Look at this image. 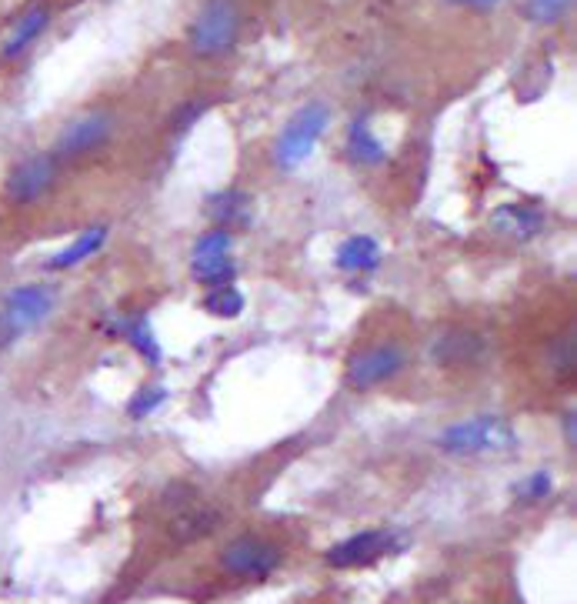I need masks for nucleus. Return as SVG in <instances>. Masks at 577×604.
I'll list each match as a JSON object with an SVG mask.
<instances>
[{"label":"nucleus","mask_w":577,"mask_h":604,"mask_svg":"<svg viewBox=\"0 0 577 604\" xmlns=\"http://www.w3.org/2000/svg\"><path fill=\"white\" fill-rule=\"evenodd\" d=\"M167 401V391L164 388H157V384H147V388H141L131 398V404H127V414H131L134 421H141V418H147V414H154L161 404Z\"/></svg>","instance_id":"nucleus-23"},{"label":"nucleus","mask_w":577,"mask_h":604,"mask_svg":"<svg viewBox=\"0 0 577 604\" xmlns=\"http://www.w3.org/2000/svg\"><path fill=\"white\" fill-rule=\"evenodd\" d=\"M574 0H524V17L537 27H551L564 21Z\"/></svg>","instance_id":"nucleus-22"},{"label":"nucleus","mask_w":577,"mask_h":604,"mask_svg":"<svg viewBox=\"0 0 577 604\" xmlns=\"http://www.w3.org/2000/svg\"><path fill=\"white\" fill-rule=\"evenodd\" d=\"M214 524H217V514L211 508H184L177 511V518L171 521V534L181 541H194L211 531Z\"/></svg>","instance_id":"nucleus-19"},{"label":"nucleus","mask_w":577,"mask_h":604,"mask_svg":"<svg viewBox=\"0 0 577 604\" xmlns=\"http://www.w3.org/2000/svg\"><path fill=\"white\" fill-rule=\"evenodd\" d=\"M207 111V104L204 101H194V104H184L181 111H177V117H174V127L177 131H187V127H191L197 117H201Z\"/></svg>","instance_id":"nucleus-25"},{"label":"nucleus","mask_w":577,"mask_h":604,"mask_svg":"<svg viewBox=\"0 0 577 604\" xmlns=\"http://www.w3.org/2000/svg\"><path fill=\"white\" fill-rule=\"evenodd\" d=\"M347 157H351L354 164H361V167L384 164L387 151H384V144L371 134V124H367V117H354L351 131H347Z\"/></svg>","instance_id":"nucleus-15"},{"label":"nucleus","mask_w":577,"mask_h":604,"mask_svg":"<svg viewBox=\"0 0 577 604\" xmlns=\"http://www.w3.org/2000/svg\"><path fill=\"white\" fill-rule=\"evenodd\" d=\"M551 491H554V478L547 471H537L527 481L517 484V498H521V501H541Z\"/></svg>","instance_id":"nucleus-24"},{"label":"nucleus","mask_w":577,"mask_h":604,"mask_svg":"<svg viewBox=\"0 0 577 604\" xmlns=\"http://www.w3.org/2000/svg\"><path fill=\"white\" fill-rule=\"evenodd\" d=\"M241 37V11L234 0H207L187 27V44L197 57H221Z\"/></svg>","instance_id":"nucleus-1"},{"label":"nucleus","mask_w":577,"mask_h":604,"mask_svg":"<svg viewBox=\"0 0 577 604\" xmlns=\"http://www.w3.org/2000/svg\"><path fill=\"white\" fill-rule=\"evenodd\" d=\"M57 308V291L51 284H21L4 297V318L11 324L14 338L17 334L34 331L44 324Z\"/></svg>","instance_id":"nucleus-10"},{"label":"nucleus","mask_w":577,"mask_h":604,"mask_svg":"<svg viewBox=\"0 0 577 604\" xmlns=\"http://www.w3.org/2000/svg\"><path fill=\"white\" fill-rule=\"evenodd\" d=\"M487 341L474 328H441L427 341V361L437 368H477L487 361Z\"/></svg>","instance_id":"nucleus-7"},{"label":"nucleus","mask_w":577,"mask_h":604,"mask_svg":"<svg viewBox=\"0 0 577 604\" xmlns=\"http://www.w3.org/2000/svg\"><path fill=\"white\" fill-rule=\"evenodd\" d=\"M221 568L227 574H234V578L261 581L281 568V548L264 538L247 534V538H237L221 551Z\"/></svg>","instance_id":"nucleus-8"},{"label":"nucleus","mask_w":577,"mask_h":604,"mask_svg":"<svg viewBox=\"0 0 577 604\" xmlns=\"http://www.w3.org/2000/svg\"><path fill=\"white\" fill-rule=\"evenodd\" d=\"M191 274H194V281L211 284V287L234 281L237 264L231 261V231L214 227V231L197 237L194 254H191Z\"/></svg>","instance_id":"nucleus-9"},{"label":"nucleus","mask_w":577,"mask_h":604,"mask_svg":"<svg viewBox=\"0 0 577 604\" xmlns=\"http://www.w3.org/2000/svg\"><path fill=\"white\" fill-rule=\"evenodd\" d=\"M457 7H467V11H494L497 4H504V0H451Z\"/></svg>","instance_id":"nucleus-26"},{"label":"nucleus","mask_w":577,"mask_h":604,"mask_svg":"<svg viewBox=\"0 0 577 604\" xmlns=\"http://www.w3.org/2000/svg\"><path fill=\"white\" fill-rule=\"evenodd\" d=\"M514 441H517L514 428L504 418H497V414H477V418L457 421L451 428H444L441 438H437V444H441L447 454L504 451V448H511Z\"/></svg>","instance_id":"nucleus-3"},{"label":"nucleus","mask_w":577,"mask_h":604,"mask_svg":"<svg viewBox=\"0 0 577 604\" xmlns=\"http://www.w3.org/2000/svg\"><path fill=\"white\" fill-rule=\"evenodd\" d=\"M207 214L214 217L217 224H247L251 217V201H247L244 191H221L207 201Z\"/></svg>","instance_id":"nucleus-18"},{"label":"nucleus","mask_w":577,"mask_h":604,"mask_svg":"<svg viewBox=\"0 0 577 604\" xmlns=\"http://www.w3.org/2000/svg\"><path fill=\"white\" fill-rule=\"evenodd\" d=\"M204 311L214 314V318H221V321H231L244 311V294L237 291L234 284H217L204 297Z\"/></svg>","instance_id":"nucleus-20"},{"label":"nucleus","mask_w":577,"mask_h":604,"mask_svg":"<svg viewBox=\"0 0 577 604\" xmlns=\"http://www.w3.org/2000/svg\"><path fill=\"white\" fill-rule=\"evenodd\" d=\"M491 227L511 241H531L544 231V211L531 204H501L491 214Z\"/></svg>","instance_id":"nucleus-13"},{"label":"nucleus","mask_w":577,"mask_h":604,"mask_svg":"<svg viewBox=\"0 0 577 604\" xmlns=\"http://www.w3.org/2000/svg\"><path fill=\"white\" fill-rule=\"evenodd\" d=\"M107 241V227L97 224V227H87V231L77 237V241H71L64 247V251H57L51 257V267L54 271H64V267H77L84 264L87 257H94L97 251H101V244Z\"/></svg>","instance_id":"nucleus-17"},{"label":"nucleus","mask_w":577,"mask_h":604,"mask_svg":"<svg viewBox=\"0 0 577 604\" xmlns=\"http://www.w3.org/2000/svg\"><path fill=\"white\" fill-rule=\"evenodd\" d=\"M564 438L567 441H577V418H574V414H567V418H564Z\"/></svg>","instance_id":"nucleus-28"},{"label":"nucleus","mask_w":577,"mask_h":604,"mask_svg":"<svg viewBox=\"0 0 577 604\" xmlns=\"http://www.w3.org/2000/svg\"><path fill=\"white\" fill-rule=\"evenodd\" d=\"M407 364V351L404 344L397 341H381V344H371V348L357 351L344 368V381L347 388L354 391H371L377 384H387L394 381L397 374L404 371Z\"/></svg>","instance_id":"nucleus-4"},{"label":"nucleus","mask_w":577,"mask_h":604,"mask_svg":"<svg viewBox=\"0 0 577 604\" xmlns=\"http://www.w3.org/2000/svg\"><path fill=\"white\" fill-rule=\"evenodd\" d=\"M14 341V331H11V324H7V318H4V311H0V354L7 351V344Z\"/></svg>","instance_id":"nucleus-27"},{"label":"nucleus","mask_w":577,"mask_h":604,"mask_svg":"<svg viewBox=\"0 0 577 604\" xmlns=\"http://www.w3.org/2000/svg\"><path fill=\"white\" fill-rule=\"evenodd\" d=\"M394 548L397 544L391 531H361L344 538L341 544H334L327 551V564H334V568H367V564L381 561Z\"/></svg>","instance_id":"nucleus-11"},{"label":"nucleus","mask_w":577,"mask_h":604,"mask_svg":"<svg viewBox=\"0 0 577 604\" xmlns=\"http://www.w3.org/2000/svg\"><path fill=\"white\" fill-rule=\"evenodd\" d=\"M61 177V161L54 154H31L21 164H14V171L7 174L4 194L11 204H37L41 197L51 194V187Z\"/></svg>","instance_id":"nucleus-6"},{"label":"nucleus","mask_w":577,"mask_h":604,"mask_svg":"<svg viewBox=\"0 0 577 604\" xmlns=\"http://www.w3.org/2000/svg\"><path fill=\"white\" fill-rule=\"evenodd\" d=\"M117 334L134 344L137 351H141V358L151 364V368H157L161 364V344H157L154 331H151V321H147V314H134V318H121L117 321Z\"/></svg>","instance_id":"nucleus-16"},{"label":"nucleus","mask_w":577,"mask_h":604,"mask_svg":"<svg viewBox=\"0 0 577 604\" xmlns=\"http://www.w3.org/2000/svg\"><path fill=\"white\" fill-rule=\"evenodd\" d=\"M337 267L341 271H374L377 264H381V244L374 241V237L367 234H357V237H347V241L337 247Z\"/></svg>","instance_id":"nucleus-14"},{"label":"nucleus","mask_w":577,"mask_h":604,"mask_svg":"<svg viewBox=\"0 0 577 604\" xmlns=\"http://www.w3.org/2000/svg\"><path fill=\"white\" fill-rule=\"evenodd\" d=\"M331 124V107L324 101H311L297 111L291 121L284 124L281 137H277V147H274V161L281 171H294L297 164H304L307 157L314 154L317 141L321 134L327 131Z\"/></svg>","instance_id":"nucleus-2"},{"label":"nucleus","mask_w":577,"mask_h":604,"mask_svg":"<svg viewBox=\"0 0 577 604\" xmlns=\"http://www.w3.org/2000/svg\"><path fill=\"white\" fill-rule=\"evenodd\" d=\"M47 24H51V7H47L44 0H34V4L24 7L21 17L11 24V31H7V37H4L0 54H4L7 61H17V57L27 54L37 44V37L47 31Z\"/></svg>","instance_id":"nucleus-12"},{"label":"nucleus","mask_w":577,"mask_h":604,"mask_svg":"<svg viewBox=\"0 0 577 604\" xmlns=\"http://www.w3.org/2000/svg\"><path fill=\"white\" fill-rule=\"evenodd\" d=\"M114 117L107 111H84L71 117L54 137V157L57 161H77V157L97 151L111 141Z\"/></svg>","instance_id":"nucleus-5"},{"label":"nucleus","mask_w":577,"mask_h":604,"mask_svg":"<svg viewBox=\"0 0 577 604\" xmlns=\"http://www.w3.org/2000/svg\"><path fill=\"white\" fill-rule=\"evenodd\" d=\"M547 371L554 374L557 381H571L574 378V334L564 331L547 344Z\"/></svg>","instance_id":"nucleus-21"}]
</instances>
